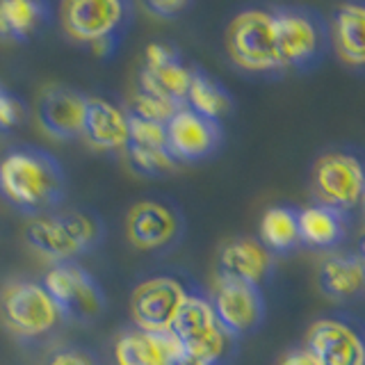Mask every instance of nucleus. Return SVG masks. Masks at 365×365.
<instances>
[{
  "label": "nucleus",
  "instance_id": "f257e3e1",
  "mask_svg": "<svg viewBox=\"0 0 365 365\" xmlns=\"http://www.w3.org/2000/svg\"><path fill=\"white\" fill-rule=\"evenodd\" d=\"M0 197L32 217L53 212L66 197L64 167L46 148H11L0 160Z\"/></svg>",
  "mask_w": 365,
  "mask_h": 365
},
{
  "label": "nucleus",
  "instance_id": "f03ea898",
  "mask_svg": "<svg viewBox=\"0 0 365 365\" xmlns=\"http://www.w3.org/2000/svg\"><path fill=\"white\" fill-rule=\"evenodd\" d=\"M26 242L53 265L76 262L106 242V224L89 208L53 210L26 224Z\"/></svg>",
  "mask_w": 365,
  "mask_h": 365
},
{
  "label": "nucleus",
  "instance_id": "7ed1b4c3",
  "mask_svg": "<svg viewBox=\"0 0 365 365\" xmlns=\"http://www.w3.org/2000/svg\"><path fill=\"white\" fill-rule=\"evenodd\" d=\"M68 37L87 43L98 57H110L119 48L133 21V5L125 0H73L62 11Z\"/></svg>",
  "mask_w": 365,
  "mask_h": 365
},
{
  "label": "nucleus",
  "instance_id": "20e7f679",
  "mask_svg": "<svg viewBox=\"0 0 365 365\" xmlns=\"http://www.w3.org/2000/svg\"><path fill=\"white\" fill-rule=\"evenodd\" d=\"M169 334H174L182 351L203 365H224L235 340L220 324L208 297L199 292H192L187 297Z\"/></svg>",
  "mask_w": 365,
  "mask_h": 365
},
{
  "label": "nucleus",
  "instance_id": "39448f33",
  "mask_svg": "<svg viewBox=\"0 0 365 365\" xmlns=\"http://www.w3.org/2000/svg\"><path fill=\"white\" fill-rule=\"evenodd\" d=\"M226 48L235 66L251 73L281 71L274 16L265 9H245L226 30Z\"/></svg>",
  "mask_w": 365,
  "mask_h": 365
},
{
  "label": "nucleus",
  "instance_id": "423d86ee",
  "mask_svg": "<svg viewBox=\"0 0 365 365\" xmlns=\"http://www.w3.org/2000/svg\"><path fill=\"white\" fill-rule=\"evenodd\" d=\"M41 283L53 297L62 319L87 324L106 313V290L78 262H57L48 269Z\"/></svg>",
  "mask_w": 365,
  "mask_h": 365
},
{
  "label": "nucleus",
  "instance_id": "0eeeda50",
  "mask_svg": "<svg viewBox=\"0 0 365 365\" xmlns=\"http://www.w3.org/2000/svg\"><path fill=\"white\" fill-rule=\"evenodd\" d=\"M125 235L135 249L163 254L174 249L185 235V217L171 199L146 197L133 203L125 215Z\"/></svg>",
  "mask_w": 365,
  "mask_h": 365
},
{
  "label": "nucleus",
  "instance_id": "6e6552de",
  "mask_svg": "<svg viewBox=\"0 0 365 365\" xmlns=\"http://www.w3.org/2000/svg\"><path fill=\"white\" fill-rule=\"evenodd\" d=\"M0 313L7 329L21 338H39L55 329L62 315L39 281H11L0 294Z\"/></svg>",
  "mask_w": 365,
  "mask_h": 365
},
{
  "label": "nucleus",
  "instance_id": "1a4fd4ad",
  "mask_svg": "<svg viewBox=\"0 0 365 365\" xmlns=\"http://www.w3.org/2000/svg\"><path fill=\"white\" fill-rule=\"evenodd\" d=\"M190 294L187 285L169 274H155L140 281L130 297L133 327L153 334H169Z\"/></svg>",
  "mask_w": 365,
  "mask_h": 365
},
{
  "label": "nucleus",
  "instance_id": "9d476101",
  "mask_svg": "<svg viewBox=\"0 0 365 365\" xmlns=\"http://www.w3.org/2000/svg\"><path fill=\"white\" fill-rule=\"evenodd\" d=\"M313 192L327 208L338 212L351 210L365 194V165L347 151L324 153L313 167Z\"/></svg>",
  "mask_w": 365,
  "mask_h": 365
},
{
  "label": "nucleus",
  "instance_id": "9b49d317",
  "mask_svg": "<svg viewBox=\"0 0 365 365\" xmlns=\"http://www.w3.org/2000/svg\"><path fill=\"white\" fill-rule=\"evenodd\" d=\"M220 324L231 338L254 334L265 317V299L260 285L217 274L212 294L208 297Z\"/></svg>",
  "mask_w": 365,
  "mask_h": 365
},
{
  "label": "nucleus",
  "instance_id": "f8f14e48",
  "mask_svg": "<svg viewBox=\"0 0 365 365\" xmlns=\"http://www.w3.org/2000/svg\"><path fill=\"white\" fill-rule=\"evenodd\" d=\"M194 68L180 60L178 51L169 43H151L146 48L140 71V89L158 96L176 108H185Z\"/></svg>",
  "mask_w": 365,
  "mask_h": 365
},
{
  "label": "nucleus",
  "instance_id": "ddd939ff",
  "mask_svg": "<svg viewBox=\"0 0 365 365\" xmlns=\"http://www.w3.org/2000/svg\"><path fill=\"white\" fill-rule=\"evenodd\" d=\"M167 146L171 155L182 163H199L210 158L222 144V125L190 108H180L174 112L167 123Z\"/></svg>",
  "mask_w": 365,
  "mask_h": 365
},
{
  "label": "nucleus",
  "instance_id": "4468645a",
  "mask_svg": "<svg viewBox=\"0 0 365 365\" xmlns=\"http://www.w3.org/2000/svg\"><path fill=\"white\" fill-rule=\"evenodd\" d=\"M89 96L73 87L51 85L37 98V121L55 140L83 137Z\"/></svg>",
  "mask_w": 365,
  "mask_h": 365
},
{
  "label": "nucleus",
  "instance_id": "2eb2a0df",
  "mask_svg": "<svg viewBox=\"0 0 365 365\" xmlns=\"http://www.w3.org/2000/svg\"><path fill=\"white\" fill-rule=\"evenodd\" d=\"M277 46L283 68L308 66L322 51V28L315 19L299 9H277L272 11Z\"/></svg>",
  "mask_w": 365,
  "mask_h": 365
},
{
  "label": "nucleus",
  "instance_id": "dca6fc26",
  "mask_svg": "<svg viewBox=\"0 0 365 365\" xmlns=\"http://www.w3.org/2000/svg\"><path fill=\"white\" fill-rule=\"evenodd\" d=\"M306 349L319 365H365V338L342 319H317L308 331Z\"/></svg>",
  "mask_w": 365,
  "mask_h": 365
},
{
  "label": "nucleus",
  "instance_id": "f3484780",
  "mask_svg": "<svg viewBox=\"0 0 365 365\" xmlns=\"http://www.w3.org/2000/svg\"><path fill=\"white\" fill-rule=\"evenodd\" d=\"M117 365H174L182 354L174 334H153L144 329H123L112 345Z\"/></svg>",
  "mask_w": 365,
  "mask_h": 365
},
{
  "label": "nucleus",
  "instance_id": "a211bd4d",
  "mask_svg": "<svg viewBox=\"0 0 365 365\" xmlns=\"http://www.w3.org/2000/svg\"><path fill=\"white\" fill-rule=\"evenodd\" d=\"M274 254L256 237H233L220 251V274L260 285L269 277Z\"/></svg>",
  "mask_w": 365,
  "mask_h": 365
},
{
  "label": "nucleus",
  "instance_id": "6ab92c4d",
  "mask_svg": "<svg viewBox=\"0 0 365 365\" xmlns=\"http://www.w3.org/2000/svg\"><path fill=\"white\" fill-rule=\"evenodd\" d=\"M83 137L101 151H125L128 148V112L106 98L89 96Z\"/></svg>",
  "mask_w": 365,
  "mask_h": 365
},
{
  "label": "nucleus",
  "instance_id": "aec40b11",
  "mask_svg": "<svg viewBox=\"0 0 365 365\" xmlns=\"http://www.w3.org/2000/svg\"><path fill=\"white\" fill-rule=\"evenodd\" d=\"M319 290L334 302H349L365 290V269L359 256L329 254L319 262Z\"/></svg>",
  "mask_w": 365,
  "mask_h": 365
},
{
  "label": "nucleus",
  "instance_id": "412c9836",
  "mask_svg": "<svg viewBox=\"0 0 365 365\" xmlns=\"http://www.w3.org/2000/svg\"><path fill=\"white\" fill-rule=\"evenodd\" d=\"M53 21V7L41 0H3L0 39L26 41Z\"/></svg>",
  "mask_w": 365,
  "mask_h": 365
},
{
  "label": "nucleus",
  "instance_id": "4be33fe9",
  "mask_svg": "<svg viewBox=\"0 0 365 365\" xmlns=\"http://www.w3.org/2000/svg\"><path fill=\"white\" fill-rule=\"evenodd\" d=\"M336 53L349 66H365V5H342L331 26Z\"/></svg>",
  "mask_w": 365,
  "mask_h": 365
},
{
  "label": "nucleus",
  "instance_id": "5701e85b",
  "mask_svg": "<svg viewBox=\"0 0 365 365\" xmlns=\"http://www.w3.org/2000/svg\"><path fill=\"white\" fill-rule=\"evenodd\" d=\"M297 224H299V242L313 249L334 247L345 233L342 212L327 208L322 203L297 210Z\"/></svg>",
  "mask_w": 365,
  "mask_h": 365
},
{
  "label": "nucleus",
  "instance_id": "b1692460",
  "mask_svg": "<svg viewBox=\"0 0 365 365\" xmlns=\"http://www.w3.org/2000/svg\"><path fill=\"white\" fill-rule=\"evenodd\" d=\"M185 108L199 112L201 117L220 121L233 110V98H231V94H228L222 83H217V80L210 78L208 73L194 68Z\"/></svg>",
  "mask_w": 365,
  "mask_h": 365
},
{
  "label": "nucleus",
  "instance_id": "393cba45",
  "mask_svg": "<svg viewBox=\"0 0 365 365\" xmlns=\"http://www.w3.org/2000/svg\"><path fill=\"white\" fill-rule=\"evenodd\" d=\"M260 242L272 254H285L299 247V224H297V210L285 205H274L260 220Z\"/></svg>",
  "mask_w": 365,
  "mask_h": 365
},
{
  "label": "nucleus",
  "instance_id": "a878e982",
  "mask_svg": "<svg viewBox=\"0 0 365 365\" xmlns=\"http://www.w3.org/2000/svg\"><path fill=\"white\" fill-rule=\"evenodd\" d=\"M125 158H128L130 167L142 176H167L174 174L180 167L178 160L171 155L167 146H140V144H128L125 148Z\"/></svg>",
  "mask_w": 365,
  "mask_h": 365
},
{
  "label": "nucleus",
  "instance_id": "bb28decb",
  "mask_svg": "<svg viewBox=\"0 0 365 365\" xmlns=\"http://www.w3.org/2000/svg\"><path fill=\"white\" fill-rule=\"evenodd\" d=\"M26 117H28L26 101L0 83V135H7L14 128H19L26 121Z\"/></svg>",
  "mask_w": 365,
  "mask_h": 365
},
{
  "label": "nucleus",
  "instance_id": "cd10ccee",
  "mask_svg": "<svg viewBox=\"0 0 365 365\" xmlns=\"http://www.w3.org/2000/svg\"><path fill=\"white\" fill-rule=\"evenodd\" d=\"M46 365H101V359L85 345H64L51 354Z\"/></svg>",
  "mask_w": 365,
  "mask_h": 365
},
{
  "label": "nucleus",
  "instance_id": "c85d7f7f",
  "mask_svg": "<svg viewBox=\"0 0 365 365\" xmlns=\"http://www.w3.org/2000/svg\"><path fill=\"white\" fill-rule=\"evenodd\" d=\"M187 7L185 0H158V3H146L144 9H148L151 14L160 16V19H171V16H176L178 11H182Z\"/></svg>",
  "mask_w": 365,
  "mask_h": 365
},
{
  "label": "nucleus",
  "instance_id": "c756f323",
  "mask_svg": "<svg viewBox=\"0 0 365 365\" xmlns=\"http://www.w3.org/2000/svg\"><path fill=\"white\" fill-rule=\"evenodd\" d=\"M279 365H319V361L306 347H302V349H292L285 354Z\"/></svg>",
  "mask_w": 365,
  "mask_h": 365
},
{
  "label": "nucleus",
  "instance_id": "7c9ffc66",
  "mask_svg": "<svg viewBox=\"0 0 365 365\" xmlns=\"http://www.w3.org/2000/svg\"><path fill=\"white\" fill-rule=\"evenodd\" d=\"M361 262H363V269H365V240H363V242H361Z\"/></svg>",
  "mask_w": 365,
  "mask_h": 365
},
{
  "label": "nucleus",
  "instance_id": "2f4dec72",
  "mask_svg": "<svg viewBox=\"0 0 365 365\" xmlns=\"http://www.w3.org/2000/svg\"><path fill=\"white\" fill-rule=\"evenodd\" d=\"M361 208H363V215H365V194H363V201H361Z\"/></svg>",
  "mask_w": 365,
  "mask_h": 365
}]
</instances>
